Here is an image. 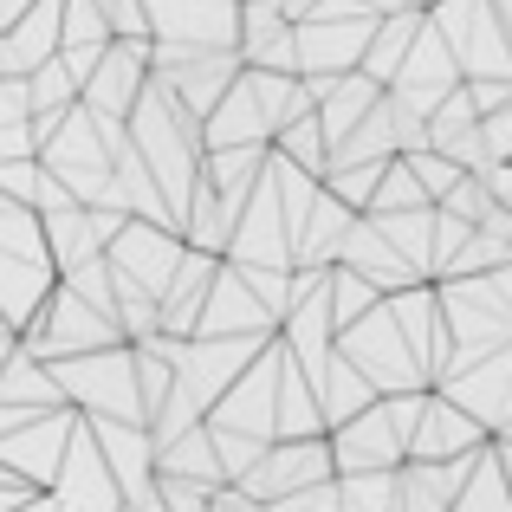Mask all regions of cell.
<instances>
[{
    "mask_svg": "<svg viewBox=\"0 0 512 512\" xmlns=\"http://www.w3.org/2000/svg\"><path fill=\"white\" fill-rule=\"evenodd\" d=\"M409 39H415V20H389L383 33L370 39L376 52H363V72H370L376 85H383V78H396L402 65H409Z\"/></svg>",
    "mask_w": 512,
    "mask_h": 512,
    "instance_id": "cell-1",
    "label": "cell"
}]
</instances>
